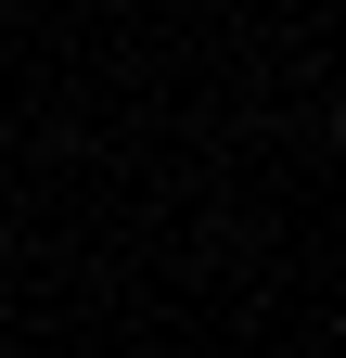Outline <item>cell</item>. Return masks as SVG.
I'll list each match as a JSON object with an SVG mask.
<instances>
[{
  "mask_svg": "<svg viewBox=\"0 0 346 358\" xmlns=\"http://www.w3.org/2000/svg\"><path fill=\"white\" fill-rule=\"evenodd\" d=\"M333 154H346V103H333Z\"/></svg>",
  "mask_w": 346,
  "mask_h": 358,
  "instance_id": "obj_1",
  "label": "cell"
}]
</instances>
